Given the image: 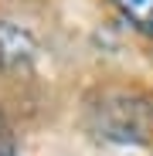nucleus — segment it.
Masks as SVG:
<instances>
[{"mask_svg":"<svg viewBox=\"0 0 153 156\" xmlns=\"http://www.w3.org/2000/svg\"><path fill=\"white\" fill-rule=\"evenodd\" d=\"M38 58L34 34L17 20H0V71H24Z\"/></svg>","mask_w":153,"mask_h":156,"instance_id":"1","label":"nucleus"},{"mask_svg":"<svg viewBox=\"0 0 153 156\" xmlns=\"http://www.w3.org/2000/svg\"><path fill=\"white\" fill-rule=\"evenodd\" d=\"M122 20H129L140 34H153V0H112Z\"/></svg>","mask_w":153,"mask_h":156,"instance_id":"2","label":"nucleus"},{"mask_svg":"<svg viewBox=\"0 0 153 156\" xmlns=\"http://www.w3.org/2000/svg\"><path fill=\"white\" fill-rule=\"evenodd\" d=\"M0 156H20L17 153V139H14V133H10L4 115H0Z\"/></svg>","mask_w":153,"mask_h":156,"instance_id":"3","label":"nucleus"}]
</instances>
